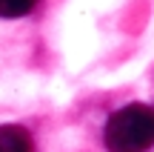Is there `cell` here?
Instances as JSON below:
<instances>
[{
	"label": "cell",
	"mask_w": 154,
	"mask_h": 152,
	"mask_svg": "<svg viewBox=\"0 0 154 152\" xmlns=\"http://www.w3.org/2000/svg\"><path fill=\"white\" fill-rule=\"evenodd\" d=\"M109 152H146L154 147V109L143 103H128L117 109L106 124Z\"/></svg>",
	"instance_id": "obj_1"
},
{
	"label": "cell",
	"mask_w": 154,
	"mask_h": 152,
	"mask_svg": "<svg viewBox=\"0 0 154 152\" xmlns=\"http://www.w3.org/2000/svg\"><path fill=\"white\" fill-rule=\"evenodd\" d=\"M0 152H32V138L23 126H0Z\"/></svg>",
	"instance_id": "obj_2"
},
{
	"label": "cell",
	"mask_w": 154,
	"mask_h": 152,
	"mask_svg": "<svg viewBox=\"0 0 154 152\" xmlns=\"http://www.w3.org/2000/svg\"><path fill=\"white\" fill-rule=\"evenodd\" d=\"M37 0H0V17H23L34 9Z\"/></svg>",
	"instance_id": "obj_3"
}]
</instances>
